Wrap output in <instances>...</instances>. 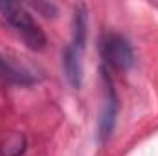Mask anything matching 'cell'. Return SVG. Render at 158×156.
Returning a JSON list of instances; mask_svg holds the SVG:
<instances>
[{
  "label": "cell",
  "instance_id": "4",
  "mask_svg": "<svg viewBox=\"0 0 158 156\" xmlns=\"http://www.w3.org/2000/svg\"><path fill=\"white\" fill-rule=\"evenodd\" d=\"M116 110H118V103H116V97L112 96V99L107 103L105 114H103L101 123H99V134H101V138H107V136L112 132L114 119H116Z\"/></svg>",
  "mask_w": 158,
  "mask_h": 156
},
{
  "label": "cell",
  "instance_id": "2",
  "mask_svg": "<svg viewBox=\"0 0 158 156\" xmlns=\"http://www.w3.org/2000/svg\"><path fill=\"white\" fill-rule=\"evenodd\" d=\"M101 53H103V59L119 72H125L134 64L132 46L121 35H109L101 44Z\"/></svg>",
  "mask_w": 158,
  "mask_h": 156
},
{
  "label": "cell",
  "instance_id": "6",
  "mask_svg": "<svg viewBox=\"0 0 158 156\" xmlns=\"http://www.w3.org/2000/svg\"><path fill=\"white\" fill-rule=\"evenodd\" d=\"M0 76L11 79V81H17V83H30V79L26 77V74H20L19 70L11 68L4 59H0Z\"/></svg>",
  "mask_w": 158,
  "mask_h": 156
},
{
  "label": "cell",
  "instance_id": "3",
  "mask_svg": "<svg viewBox=\"0 0 158 156\" xmlns=\"http://www.w3.org/2000/svg\"><path fill=\"white\" fill-rule=\"evenodd\" d=\"M63 68H64V74L70 81V84L74 88H79L81 86V64L77 59V50L74 46L66 48L63 55Z\"/></svg>",
  "mask_w": 158,
  "mask_h": 156
},
{
  "label": "cell",
  "instance_id": "1",
  "mask_svg": "<svg viewBox=\"0 0 158 156\" xmlns=\"http://www.w3.org/2000/svg\"><path fill=\"white\" fill-rule=\"evenodd\" d=\"M0 13L6 18V22L20 35V39L26 42L28 48L40 51L46 48V35L35 22V18L30 15V11L22 4L15 2H0Z\"/></svg>",
  "mask_w": 158,
  "mask_h": 156
},
{
  "label": "cell",
  "instance_id": "5",
  "mask_svg": "<svg viewBox=\"0 0 158 156\" xmlns=\"http://www.w3.org/2000/svg\"><path fill=\"white\" fill-rule=\"evenodd\" d=\"M86 17H85V11L81 7V11L77 9L76 13V18H74V48L81 50L85 46V39H86Z\"/></svg>",
  "mask_w": 158,
  "mask_h": 156
}]
</instances>
